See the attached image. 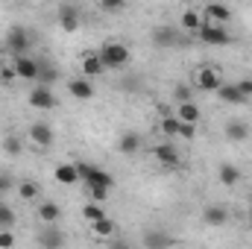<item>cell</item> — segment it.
<instances>
[{
	"label": "cell",
	"mask_w": 252,
	"mask_h": 249,
	"mask_svg": "<svg viewBox=\"0 0 252 249\" xmlns=\"http://www.w3.org/2000/svg\"><path fill=\"white\" fill-rule=\"evenodd\" d=\"M235 85L241 88V94H244V97H252V79H250V76H247V79H238Z\"/></svg>",
	"instance_id": "8d00e7d4"
},
{
	"label": "cell",
	"mask_w": 252,
	"mask_h": 249,
	"mask_svg": "<svg viewBox=\"0 0 252 249\" xmlns=\"http://www.w3.org/2000/svg\"><path fill=\"white\" fill-rule=\"evenodd\" d=\"M15 73H18V79H24V82H38V70H41V59H32L30 53H24V56H15Z\"/></svg>",
	"instance_id": "277c9868"
},
{
	"label": "cell",
	"mask_w": 252,
	"mask_h": 249,
	"mask_svg": "<svg viewBox=\"0 0 252 249\" xmlns=\"http://www.w3.org/2000/svg\"><path fill=\"white\" fill-rule=\"evenodd\" d=\"M0 79H3V82H12V79H18L15 67H3V70H0Z\"/></svg>",
	"instance_id": "f35d334b"
},
{
	"label": "cell",
	"mask_w": 252,
	"mask_h": 249,
	"mask_svg": "<svg viewBox=\"0 0 252 249\" xmlns=\"http://www.w3.org/2000/svg\"><path fill=\"white\" fill-rule=\"evenodd\" d=\"M64 241H67V238L56 229V223H44V229H41V235H38V247L56 249V247H64Z\"/></svg>",
	"instance_id": "30bf717a"
},
{
	"label": "cell",
	"mask_w": 252,
	"mask_h": 249,
	"mask_svg": "<svg viewBox=\"0 0 252 249\" xmlns=\"http://www.w3.org/2000/svg\"><path fill=\"white\" fill-rule=\"evenodd\" d=\"M217 179H220V185L232 187V185H238V179H241V170H238L235 164H220V167H217Z\"/></svg>",
	"instance_id": "603a6c76"
},
{
	"label": "cell",
	"mask_w": 252,
	"mask_h": 249,
	"mask_svg": "<svg viewBox=\"0 0 252 249\" xmlns=\"http://www.w3.org/2000/svg\"><path fill=\"white\" fill-rule=\"evenodd\" d=\"M153 156H156V161L164 164V167H176V164H179V150H176L173 144H158V147L153 150Z\"/></svg>",
	"instance_id": "5bb4252c"
},
{
	"label": "cell",
	"mask_w": 252,
	"mask_h": 249,
	"mask_svg": "<svg viewBox=\"0 0 252 249\" xmlns=\"http://www.w3.org/2000/svg\"><path fill=\"white\" fill-rule=\"evenodd\" d=\"M53 138H56V135H53V129L47 124H41V121L30 124V141H32L35 147H44V150H47V147L53 144Z\"/></svg>",
	"instance_id": "8fae6325"
},
{
	"label": "cell",
	"mask_w": 252,
	"mask_h": 249,
	"mask_svg": "<svg viewBox=\"0 0 252 249\" xmlns=\"http://www.w3.org/2000/svg\"><path fill=\"white\" fill-rule=\"evenodd\" d=\"M217 97H220V103H229V106H247V100H250V97L241 94V88L235 82H220Z\"/></svg>",
	"instance_id": "9c48e42d"
},
{
	"label": "cell",
	"mask_w": 252,
	"mask_h": 249,
	"mask_svg": "<svg viewBox=\"0 0 252 249\" xmlns=\"http://www.w3.org/2000/svg\"><path fill=\"white\" fill-rule=\"evenodd\" d=\"M173 97H176L179 103H185V100H190V85H185V82H179V85L173 88Z\"/></svg>",
	"instance_id": "836d02e7"
},
{
	"label": "cell",
	"mask_w": 252,
	"mask_h": 249,
	"mask_svg": "<svg viewBox=\"0 0 252 249\" xmlns=\"http://www.w3.org/2000/svg\"><path fill=\"white\" fill-rule=\"evenodd\" d=\"M67 91H70V97H76V100H91V97H94V85H91L88 76H85V79H70V82H67Z\"/></svg>",
	"instance_id": "2e32d148"
},
{
	"label": "cell",
	"mask_w": 252,
	"mask_h": 249,
	"mask_svg": "<svg viewBox=\"0 0 252 249\" xmlns=\"http://www.w3.org/2000/svg\"><path fill=\"white\" fill-rule=\"evenodd\" d=\"M30 44H32V35H30L24 27H12V30L6 32V50H9L12 56H24V53L30 50Z\"/></svg>",
	"instance_id": "5b68a950"
},
{
	"label": "cell",
	"mask_w": 252,
	"mask_h": 249,
	"mask_svg": "<svg viewBox=\"0 0 252 249\" xmlns=\"http://www.w3.org/2000/svg\"><path fill=\"white\" fill-rule=\"evenodd\" d=\"M53 176H56L59 185H76V182H79V170H76V164H56Z\"/></svg>",
	"instance_id": "ffe728a7"
},
{
	"label": "cell",
	"mask_w": 252,
	"mask_h": 249,
	"mask_svg": "<svg viewBox=\"0 0 252 249\" xmlns=\"http://www.w3.org/2000/svg\"><path fill=\"white\" fill-rule=\"evenodd\" d=\"M179 126H182L179 115H176V118H173V115H167V118L161 121V135H167V138H176V135H179Z\"/></svg>",
	"instance_id": "83f0119b"
},
{
	"label": "cell",
	"mask_w": 252,
	"mask_h": 249,
	"mask_svg": "<svg viewBox=\"0 0 252 249\" xmlns=\"http://www.w3.org/2000/svg\"><path fill=\"white\" fill-rule=\"evenodd\" d=\"M220 82H223V76H220L217 67H202V70H196V76H193V85H196L199 91H217Z\"/></svg>",
	"instance_id": "ba28073f"
},
{
	"label": "cell",
	"mask_w": 252,
	"mask_h": 249,
	"mask_svg": "<svg viewBox=\"0 0 252 249\" xmlns=\"http://www.w3.org/2000/svg\"><path fill=\"white\" fill-rule=\"evenodd\" d=\"M202 220H205V226H226L229 223V211L223 208V205H205V211H202Z\"/></svg>",
	"instance_id": "9a60e30c"
},
{
	"label": "cell",
	"mask_w": 252,
	"mask_h": 249,
	"mask_svg": "<svg viewBox=\"0 0 252 249\" xmlns=\"http://www.w3.org/2000/svg\"><path fill=\"white\" fill-rule=\"evenodd\" d=\"M30 106H32V109H56L59 100H56V94L50 91V85L35 82V88L30 91Z\"/></svg>",
	"instance_id": "8992f818"
},
{
	"label": "cell",
	"mask_w": 252,
	"mask_h": 249,
	"mask_svg": "<svg viewBox=\"0 0 252 249\" xmlns=\"http://www.w3.org/2000/svg\"><path fill=\"white\" fill-rule=\"evenodd\" d=\"M179 138L193 141V138H196V124H185V121H182V126H179Z\"/></svg>",
	"instance_id": "d590c367"
},
{
	"label": "cell",
	"mask_w": 252,
	"mask_h": 249,
	"mask_svg": "<svg viewBox=\"0 0 252 249\" xmlns=\"http://www.w3.org/2000/svg\"><path fill=\"white\" fill-rule=\"evenodd\" d=\"M79 67H82V73H85L88 79H91V76H100V73L106 70V64H103V59H100V53H88V56H82Z\"/></svg>",
	"instance_id": "e0dca14e"
},
{
	"label": "cell",
	"mask_w": 252,
	"mask_h": 249,
	"mask_svg": "<svg viewBox=\"0 0 252 249\" xmlns=\"http://www.w3.org/2000/svg\"><path fill=\"white\" fill-rule=\"evenodd\" d=\"M144 244H147L150 249H161V247H170L173 238H170L167 232H161V229H150V232L144 235Z\"/></svg>",
	"instance_id": "7402d4cb"
},
{
	"label": "cell",
	"mask_w": 252,
	"mask_h": 249,
	"mask_svg": "<svg viewBox=\"0 0 252 249\" xmlns=\"http://www.w3.org/2000/svg\"><path fill=\"white\" fill-rule=\"evenodd\" d=\"M0 247L3 249L15 247V235H12V229H0Z\"/></svg>",
	"instance_id": "e575fe53"
},
{
	"label": "cell",
	"mask_w": 252,
	"mask_h": 249,
	"mask_svg": "<svg viewBox=\"0 0 252 249\" xmlns=\"http://www.w3.org/2000/svg\"><path fill=\"white\" fill-rule=\"evenodd\" d=\"M202 18L211 21V24H229V21H232V9L223 6V3H208V6L202 9Z\"/></svg>",
	"instance_id": "7c38bea8"
},
{
	"label": "cell",
	"mask_w": 252,
	"mask_h": 249,
	"mask_svg": "<svg viewBox=\"0 0 252 249\" xmlns=\"http://www.w3.org/2000/svg\"><path fill=\"white\" fill-rule=\"evenodd\" d=\"M250 124H244V121H232V124H226V138L232 141V144H244L247 138H250Z\"/></svg>",
	"instance_id": "ac0fdd59"
},
{
	"label": "cell",
	"mask_w": 252,
	"mask_h": 249,
	"mask_svg": "<svg viewBox=\"0 0 252 249\" xmlns=\"http://www.w3.org/2000/svg\"><path fill=\"white\" fill-rule=\"evenodd\" d=\"M176 115H179V121H185V124H199V106L196 103H179V109H176Z\"/></svg>",
	"instance_id": "cb8c5ba5"
},
{
	"label": "cell",
	"mask_w": 252,
	"mask_h": 249,
	"mask_svg": "<svg viewBox=\"0 0 252 249\" xmlns=\"http://www.w3.org/2000/svg\"><path fill=\"white\" fill-rule=\"evenodd\" d=\"M9 187H12V179H9V176H0V196H3Z\"/></svg>",
	"instance_id": "ab89813d"
},
{
	"label": "cell",
	"mask_w": 252,
	"mask_h": 249,
	"mask_svg": "<svg viewBox=\"0 0 252 249\" xmlns=\"http://www.w3.org/2000/svg\"><path fill=\"white\" fill-rule=\"evenodd\" d=\"M250 220H252V202H250Z\"/></svg>",
	"instance_id": "60d3db41"
},
{
	"label": "cell",
	"mask_w": 252,
	"mask_h": 249,
	"mask_svg": "<svg viewBox=\"0 0 252 249\" xmlns=\"http://www.w3.org/2000/svg\"><path fill=\"white\" fill-rule=\"evenodd\" d=\"M100 59L106 64V70H124L132 62V53H129V47L121 44V41H106L100 47Z\"/></svg>",
	"instance_id": "6da1fadb"
},
{
	"label": "cell",
	"mask_w": 252,
	"mask_h": 249,
	"mask_svg": "<svg viewBox=\"0 0 252 249\" xmlns=\"http://www.w3.org/2000/svg\"><path fill=\"white\" fill-rule=\"evenodd\" d=\"M38 220L41 223H59L62 220V208H59V202H38Z\"/></svg>",
	"instance_id": "d6986e66"
},
{
	"label": "cell",
	"mask_w": 252,
	"mask_h": 249,
	"mask_svg": "<svg viewBox=\"0 0 252 249\" xmlns=\"http://www.w3.org/2000/svg\"><path fill=\"white\" fill-rule=\"evenodd\" d=\"M193 35H196L202 44H208V47H226V44H232V35H229L226 24H211V21H205Z\"/></svg>",
	"instance_id": "7a4b0ae2"
},
{
	"label": "cell",
	"mask_w": 252,
	"mask_h": 249,
	"mask_svg": "<svg viewBox=\"0 0 252 249\" xmlns=\"http://www.w3.org/2000/svg\"><path fill=\"white\" fill-rule=\"evenodd\" d=\"M202 24H205V18H202L196 9H188V12H182V27H185L188 32H196Z\"/></svg>",
	"instance_id": "484cf974"
},
{
	"label": "cell",
	"mask_w": 252,
	"mask_h": 249,
	"mask_svg": "<svg viewBox=\"0 0 252 249\" xmlns=\"http://www.w3.org/2000/svg\"><path fill=\"white\" fill-rule=\"evenodd\" d=\"M76 164V170H79V182L88 187V185H103V187H115V176L109 173V170H100V167H91V164H85V161H73Z\"/></svg>",
	"instance_id": "3957f363"
},
{
	"label": "cell",
	"mask_w": 252,
	"mask_h": 249,
	"mask_svg": "<svg viewBox=\"0 0 252 249\" xmlns=\"http://www.w3.org/2000/svg\"><path fill=\"white\" fill-rule=\"evenodd\" d=\"M3 150H6L9 156H21V150H24V144H21V138H18V135H12V132H6V138H3Z\"/></svg>",
	"instance_id": "f1b7e54d"
},
{
	"label": "cell",
	"mask_w": 252,
	"mask_h": 249,
	"mask_svg": "<svg viewBox=\"0 0 252 249\" xmlns=\"http://www.w3.org/2000/svg\"><path fill=\"white\" fill-rule=\"evenodd\" d=\"M82 214H85V220H88V223H94V220L106 217V211H103V202H88Z\"/></svg>",
	"instance_id": "1f68e13d"
},
{
	"label": "cell",
	"mask_w": 252,
	"mask_h": 249,
	"mask_svg": "<svg viewBox=\"0 0 252 249\" xmlns=\"http://www.w3.org/2000/svg\"><path fill=\"white\" fill-rule=\"evenodd\" d=\"M15 223H18V217L9 208V202H0V229H12Z\"/></svg>",
	"instance_id": "f546056e"
},
{
	"label": "cell",
	"mask_w": 252,
	"mask_h": 249,
	"mask_svg": "<svg viewBox=\"0 0 252 249\" xmlns=\"http://www.w3.org/2000/svg\"><path fill=\"white\" fill-rule=\"evenodd\" d=\"M91 232H94L97 238H112V235H115V220L100 217V220H94V223H91Z\"/></svg>",
	"instance_id": "d4e9b609"
},
{
	"label": "cell",
	"mask_w": 252,
	"mask_h": 249,
	"mask_svg": "<svg viewBox=\"0 0 252 249\" xmlns=\"http://www.w3.org/2000/svg\"><path fill=\"white\" fill-rule=\"evenodd\" d=\"M121 153H126V156H138V150H141V135L138 132H132V129H126L124 135H121Z\"/></svg>",
	"instance_id": "44dd1931"
},
{
	"label": "cell",
	"mask_w": 252,
	"mask_h": 249,
	"mask_svg": "<svg viewBox=\"0 0 252 249\" xmlns=\"http://www.w3.org/2000/svg\"><path fill=\"white\" fill-rule=\"evenodd\" d=\"M88 196H91L94 202H106V199H109V187H103V185H88Z\"/></svg>",
	"instance_id": "d6a6232c"
},
{
	"label": "cell",
	"mask_w": 252,
	"mask_h": 249,
	"mask_svg": "<svg viewBox=\"0 0 252 249\" xmlns=\"http://www.w3.org/2000/svg\"><path fill=\"white\" fill-rule=\"evenodd\" d=\"M153 44L156 47H176L179 44V32L173 27H156L153 30Z\"/></svg>",
	"instance_id": "4fadbf2b"
},
{
	"label": "cell",
	"mask_w": 252,
	"mask_h": 249,
	"mask_svg": "<svg viewBox=\"0 0 252 249\" xmlns=\"http://www.w3.org/2000/svg\"><path fill=\"white\" fill-rule=\"evenodd\" d=\"M53 79H59V70H56L53 64L41 62V70H38V82H41V85H50Z\"/></svg>",
	"instance_id": "4dcf8cb0"
},
{
	"label": "cell",
	"mask_w": 252,
	"mask_h": 249,
	"mask_svg": "<svg viewBox=\"0 0 252 249\" xmlns=\"http://www.w3.org/2000/svg\"><path fill=\"white\" fill-rule=\"evenodd\" d=\"M38 193H41V187L35 185L32 179H27V182H21V185H18V196H21L24 202H32V199H38Z\"/></svg>",
	"instance_id": "4316f807"
},
{
	"label": "cell",
	"mask_w": 252,
	"mask_h": 249,
	"mask_svg": "<svg viewBox=\"0 0 252 249\" xmlns=\"http://www.w3.org/2000/svg\"><path fill=\"white\" fill-rule=\"evenodd\" d=\"M56 18H59V27H62L64 32H76L79 24H82V18H79V6H73V3H62L59 12H56Z\"/></svg>",
	"instance_id": "52a82bcc"
},
{
	"label": "cell",
	"mask_w": 252,
	"mask_h": 249,
	"mask_svg": "<svg viewBox=\"0 0 252 249\" xmlns=\"http://www.w3.org/2000/svg\"><path fill=\"white\" fill-rule=\"evenodd\" d=\"M100 6H103V9H112V12H115V9H124L126 0H100Z\"/></svg>",
	"instance_id": "74e56055"
}]
</instances>
